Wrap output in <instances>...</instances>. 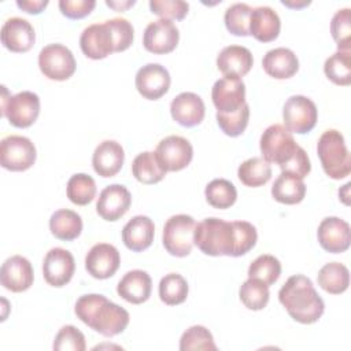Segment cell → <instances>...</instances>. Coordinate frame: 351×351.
<instances>
[{
	"instance_id": "cell-1",
	"label": "cell",
	"mask_w": 351,
	"mask_h": 351,
	"mask_svg": "<svg viewBox=\"0 0 351 351\" xmlns=\"http://www.w3.org/2000/svg\"><path fill=\"white\" fill-rule=\"evenodd\" d=\"M74 313L85 325L106 337L122 333L130 321V315L123 307L100 293L80 296Z\"/></svg>"
},
{
	"instance_id": "cell-2",
	"label": "cell",
	"mask_w": 351,
	"mask_h": 351,
	"mask_svg": "<svg viewBox=\"0 0 351 351\" xmlns=\"http://www.w3.org/2000/svg\"><path fill=\"white\" fill-rule=\"evenodd\" d=\"M278 300L291 318L304 325L317 322L325 310V303L313 281L303 274H295L285 281L278 291Z\"/></svg>"
},
{
	"instance_id": "cell-3",
	"label": "cell",
	"mask_w": 351,
	"mask_h": 351,
	"mask_svg": "<svg viewBox=\"0 0 351 351\" xmlns=\"http://www.w3.org/2000/svg\"><path fill=\"white\" fill-rule=\"evenodd\" d=\"M193 244L210 256H233L234 228L233 222L221 218H204L195 226Z\"/></svg>"
},
{
	"instance_id": "cell-4",
	"label": "cell",
	"mask_w": 351,
	"mask_h": 351,
	"mask_svg": "<svg viewBox=\"0 0 351 351\" xmlns=\"http://www.w3.org/2000/svg\"><path fill=\"white\" fill-rule=\"evenodd\" d=\"M317 154L326 176L341 180L351 171V156L343 134L336 129L325 130L317 143Z\"/></svg>"
},
{
	"instance_id": "cell-5",
	"label": "cell",
	"mask_w": 351,
	"mask_h": 351,
	"mask_svg": "<svg viewBox=\"0 0 351 351\" xmlns=\"http://www.w3.org/2000/svg\"><path fill=\"white\" fill-rule=\"evenodd\" d=\"M1 115L15 128L32 126L40 114V97L30 90H22L11 96L3 85Z\"/></svg>"
},
{
	"instance_id": "cell-6",
	"label": "cell",
	"mask_w": 351,
	"mask_h": 351,
	"mask_svg": "<svg viewBox=\"0 0 351 351\" xmlns=\"http://www.w3.org/2000/svg\"><path fill=\"white\" fill-rule=\"evenodd\" d=\"M299 147L300 145L296 144L291 132L280 123L266 128L259 140L262 158L269 163L278 165L280 167L295 156Z\"/></svg>"
},
{
	"instance_id": "cell-7",
	"label": "cell",
	"mask_w": 351,
	"mask_h": 351,
	"mask_svg": "<svg viewBox=\"0 0 351 351\" xmlns=\"http://www.w3.org/2000/svg\"><path fill=\"white\" fill-rule=\"evenodd\" d=\"M195 219L186 214L171 215L163 226V247L173 256H186L193 247Z\"/></svg>"
},
{
	"instance_id": "cell-8",
	"label": "cell",
	"mask_w": 351,
	"mask_h": 351,
	"mask_svg": "<svg viewBox=\"0 0 351 351\" xmlns=\"http://www.w3.org/2000/svg\"><path fill=\"white\" fill-rule=\"evenodd\" d=\"M282 119L287 130L291 133L304 134L315 126L318 110L311 99L303 95H293L284 103Z\"/></svg>"
},
{
	"instance_id": "cell-9",
	"label": "cell",
	"mask_w": 351,
	"mask_h": 351,
	"mask_svg": "<svg viewBox=\"0 0 351 351\" xmlns=\"http://www.w3.org/2000/svg\"><path fill=\"white\" fill-rule=\"evenodd\" d=\"M36 147L25 136L11 134L0 143V165L10 171H25L36 162Z\"/></svg>"
},
{
	"instance_id": "cell-10",
	"label": "cell",
	"mask_w": 351,
	"mask_h": 351,
	"mask_svg": "<svg viewBox=\"0 0 351 351\" xmlns=\"http://www.w3.org/2000/svg\"><path fill=\"white\" fill-rule=\"evenodd\" d=\"M38 67L47 78L64 81L75 73L77 63L73 52L66 45L48 44L38 53Z\"/></svg>"
},
{
	"instance_id": "cell-11",
	"label": "cell",
	"mask_w": 351,
	"mask_h": 351,
	"mask_svg": "<svg viewBox=\"0 0 351 351\" xmlns=\"http://www.w3.org/2000/svg\"><path fill=\"white\" fill-rule=\"evenodd\" d=\"M155 155L166 171H180L191 163L193 148L185 137L171 134L158 143Z\"/></svg>"
},
{
	"instance_id": "cell-12",
	"label": "cell",
	"mask_w": 351,
	"mask_h": 351,
	"mask_svg": "<svg viewBox=\"0 0 351 351\" xmlns=\"http://www.w3.org/2000/svg\"><path fill=\"white\" fill-rule=\"evenodd\" d=\"M80 47L89 59H104L115 52V41L108 23H92L80 36Z\"/></svg>"
},
{
	"instance_id": "cell-13",
	"label": "cell",
	"mask_w": 351,
	"mask_h": 351,
	"mask_svg": "<svg viewBox=\"0 0 351 351\" xmlns=\"http://www.w3.org/2000/svg\"><path fill=\"white\" fill-rule=\"evenodd\" d=\"M180 40V32L177 26L165 18H159L149 22L144 30L143 45L148 52L163 55L171 52Z\"/></svg>"
},
{
	"instance_id": "cell-14",
	"label": "cell",
	"mask_w": 351,
	"mask_h": 351,
	"mask_svg": "<svg viewBox=\"0 0 351 351\" xmlns=\"http://www.w3.org/2000/svg\"><path fill=\"white\" fill-rule=\"evenodd\" d=\"M75 270L74 256L70 251L55 247L51 248L43 261V276L47 284L60 288L70 282Z\"/></svg>"
},
{
	"instance_id": "cell-15",
	"label": "cell",
	"mask_w": 351,
	"mask_h": 351,
	"mask_svg": "<svg viewBox=\"0 0 351 351\" xmlns=\"http://www.w3.org/2000/svg\"><path fill=\"white\" fill-rule=\"evenodd\" d=\"M136 88L138 93L148 100H158L170 88V74L159 63H147L136 73Z\"/></svg>"
},
{
	"instance_id": "cell-16",
	"label": "cell",
	"mask_w": 351,
	"mask_h": 351,
	"mask_svg": "<svg viewBox=\"0 0 351 351\" xmlns=\"http://www.w3.org/2000/svg\"><path fill=\"white\" fill-rule=\"evenodd\" d=\"M121 263L119 251L108 243L95 244L85 256L86 271L97 280H106L115 274Z\"/></svg>"
},
{
	"instance_id": "cell-17",
	"label": "cell",
	"mask_w": 351,
	"mask_h": 351,
	"mask_svg": "<svg viewBox=\"0 0 351 351\" xmlns=\"http://www.w3.org/2000/svg\"><path fill=\"white\" fill-rule=\"evenodd\" d=\"M211 99L217 112H233L245 103V85L241 78H219L213 85Z\"/></svg>"
},
{
	"instance_id": "cell-18",
	"label": "cell",
	"mask_w": 351,
	"mask_h": 351,
	"mask_svg": "<svg viewBox=\"0 0 351 351\" xmlns=\"http://www.w3.org/2000/svg\"><path fill=\"white\" fill-rule=\"evenodd\" d=\"M132 203V195L125 185L112 184L106 186L96 202V213L104 221H118L123 217Z\"/></svg>"
},
{
	"instance_id": "cell-19",
	"label": "cell",
	"mask_w": 351,
	"mask_h": 351,
	"mask_svg": "<svg viewBox=\"0 0 351 351\" xmlns=\"http://www.w3.org/2000/svg\"><path fill=\"white\" fill-rule=\"evenodd\" d=\"M34 271L27 258L12 255L4 261L0 269V282L11 292H23L33 285Z\"/></svg>"
},
{
	"instance_id": "cell-20",
	"label": "cell",
	"mask_w": 351,
	"mask_h": 351,
	"mask_svg": "<svg viewBox=\"0 0 351 351\" xmlns=\"http://www.w3.org/2000/svg\"><path fill=\"white\" fill-rule=\"evenodd\" d=\"M317 239L325 251L332 254L344 252L350 247V225L339 217H326L318 225Z\"/></svg>"
},
{
	"instance_id": "cell-21",
	"label": "cell",
	"mask_w": 351,
	"mask_h": 351,
	"mask_svg": "<svg viewBox=\"0 0 351 351\" xmlns=\"http://www.w3.org/2000/svg\"><path fill=\"white\" fill-rule=\"evenodd\" d=\"M1 44L11 52H27L36 43L32 23L21 16L8 18L1 26Z\"/></svg>"
},
{
	"instance_id": "cell-22",
	"label": "cell",
	"mask_w": 351,
	"mask_h": 351,
	"mask_svg": "<svg viewBox=\"0 0 351 351\" xmlns=\"http://www.w3.org/2000/svg\"><path fill=\"white\" fill-rule=\"evenodd\" d=\"M171 118L185 128L199 125L206 114L204 101L193 92H182L170 103Z\"/></svg>"
},
{
	"instance_id": "cell-23",
	"label": "cell",
	"mask_w": 351,
	"mask_h": 351,
	"mask_svg": "<svg viewBox=\"0 0 351 351\" xmlns=\"http://www.w3.org/2000/svg\"><path fill=\"white\" fill-rule=\"evenodd\" d=\"M125 152L122 145L115 140L101 141L93 151L92 166L100 177H114L123 165Z\"/></svg>"
},
{
	"instance_id": "cell-24",
	"label": "cell",
	"mask_w": 351,
	"mask_h": 351,
	"mask_svg": "<svg viewBox=\"0 0 351 351\" xmlns=\"http://www.w3.org/2000/svg\"><path fill=\"white\" fill-rule=\"evenodd\" d=\"M252 64V53L243 45L225 47L217 56V67L223 77L241 78L251 70Z\"/></svg>"
},
{
	"instance_id": "cell-25",
	"label": "cell",
	"mask_w": 351,
	"mask_h": 351,
	"mask_svg": "<svg viewBox=\"0 0 351 351\" xmlns=\"http://www.w3.org/2000/svg\"><path fill=\"white\" fill-rule=\"evenodd\" d=\"M155 234V225L147 215H134L122 229V241L133 252L147 250Z\"/></svg>"
},
{
	"instance_id": "cell-26",
	"label": "cell",
	"mask_w": 351,
	"mask_h": 351,
	"mask_svg": "<svg viewBox=\"0 0 351 351\" xmlns=\"http://www.w3.org/2000/svg\"><path fill=\"white\" fill-rule=\"evenodd\" d=\"M152 280L144 270L136 269L125 273L117 285L118 295L129 303L140 304L149 299Z\"/></svg>"
},
{
	"instance_id": "cell-27",
	"label": "cell",
	"mask_w": 351,
	"mask_h": 351,
	"mask_svg": "<svg viewBox=\"0 0 351 351\" xmlns=\"http://www.w3.org/2000/svg\"><path fill=\"white\" fill-rule=\"evenodd\" d=\"M263 70L276 80H287L299 70V60L295 52L285 47H278L266 52L262 59Z\"/></svg>"
},
{
	"instance_id": "cell-28",
	"label": "cell",
	"mask_w": 351,
	"mask_h": 351,
	"mask_svg": "<svg viewBox=\"0 0 351 351\" xmlns=\"http://www.w3.org/2000/svg\"><path fill=\"white\" fill-rule=\"evenodd\" d=\"M281 21L278 14L269 5L252 8L250 18V34L261 43H270L280 34Z\"/></svg>"
},
{
	"instance_id": "cell-29",
	"label": "cell",
	"mask_w": 351,
	"mask_h": 351,
	"mask_svg": "<svg viewBox=\"0 0 351 351\" xmlns=\"http://www.w3.org/2000/svg\"><path fill=\"white\" fill-rule=\"evenodd\" d=\"M51 233L63 241L77 239L82 232V219L80 214L69 208L56 210L49 218Z\"/></svg>"
},
{
	"instance_id": "cell-30",
	"label": "cell",
	"mask_w": 351,
	"mask_h": 351,
	"mask_svg": "<svg viewBox=\"0 0 351 351\" xmlns=\"http://www.w3.org/2000/svg\"><path fill=\"white\" fill-rule=\"evenodd\" d=\"M271 196L282 204H298L306 196V185L303 180L281 171L271 186Z\"/></svg>"
},
{
	"instance_id": "cell-31",
	"label": "cell",
	"mask_w": 351,
	"mask_h": 351,
	"mask_svg": "<svg viewBox=\"0 0 351 351\" xmlns=\"http://www.w3.org/2000/svg\"><path fill=\"white\" fill-rule=\"evenodd\" d=\"M318 285L332 295L343 293L350 285V271L340 262H329L324 265L317 276Z\"/></svg>"
},
{
	"instance_id": "cell-32",
	"label": "cell",
	"mask_w": 351,
	"mask_h": 351,
	"mask_svg": "<svg viewBox=\"0 0 351 351\" xmlns=\"http://www.w3.org/2000/svg\"><path fill=\"white\" fill-rule=\"evenodd\" d=\"M132 173L143 184H156L165 178L167 171L160 165L155 152L144 151L133 159Z\"/></svg>"
},
{
	"instance_id": "cell-33",
	"label": "cell",
	"mask_w": 351,
	"mask_h": 351,
	"mask_svg": "<svg viewBox=\"0 0 351 351\" xmlns=\"http://www.w3.org/2000/svg\"><path fill=\"white\" fill-rule=\"evenodd\" d=\"M237 177L245 186L258 188L271 178V166L263 158L254 156L239 166Z\"/></svg>"
},
{
	"instance_id": "cell-34",
	"label": "cell",
	"mask_w": 351,
	"mask_h": 351,
	"mask_svg": "<svg viewBox=\"0 0 351 351\" xmlns=\"http://www.w3.org/2000/svg\"><path fill=\"white\" fill-rule=\"evenodd\" d=\"M189 287L186 280L178 273H169L159 281V298L165 304L176 306L186 300Z\"/></svg>"
},
{
	"instance_id": "cell-35",
	"label": "cell",
	"mask_w": 351,
	"mask_h": 351,
	"mask_svg": "<svg viewBox=\"0 0 351 351\" xmlns=\"http://www.w3.org/2000/svg\"><path fill=\"white\" fill-rule=\"evenodd\" d=\"M66 195L71 203L77 206H85L90 203L96 196V182L89 174H73L67 181Z\"/></svg>"
},
{
	"instance_id": "cell-36",
	"label": "cell",
	"mask_w": 351,
	"mask_h": 351,
	"mask_svg": "<svg viewBox=\"0 0 351 351\" xmlns=\"http://www.w3.org/2000/svg\"><path fill=\"white\" fill-rule=\"evenodd\" d=\"M325 75L336 85L351 84V51H337L324 63Z\"/></svg>"
},
{
	"instance_id": "cell-37",
	"label": "cell",
	"mask_w": 351,
	"mask_h": 351,
	"mask_svg": "<svg viewBox=\"0 0 351 351\" xmlns=\"http://www.w3.org/2000/svg\"><path fill=\"white\" fill-rule=\"evenodd\" d=\"M204 195L210 206L221 210L229 208L237 199L236 186L225 178H215L210 181L204 189Z\"/></svg>"
},
{
	"instance_id": "cell-38",
	"label": "cell",
	"mask_w": 351,
	"mask_h": 351,
	"mask_svg": "<svg viewBox=\"0 0 351 351\" xmlns=\"http://www.w3.org/2000/svg\"><path fill=\"white\" fill-rule=\"evenodd\" d=\"M281 274L280 261L269 254L259 255L254 259L248 267V278H255L270 287L274 284Z\"/></svg>"
},
{
	"instance_id": "cell-39",
	"label": "cell",
	"mask_w": 351,
	"mask_h": 351,
	"mask_svg": "<svg viewBox=\"0 0 351 351\" xmlns=\"http://www.w3.org/2000/svg\"><path fill=\"white\" fill-rule=\"evenodd\" d=\"M239 296L241 303L247 308L258 311L266 307L270 298V292H269V287L262 281L255 278H248L241 284L239 289Z\"/></svg>"
},
{
	"instance_id": "cell-40",
	"label": "cell",
	"mask_w": 351,
	"mask_h": 351,
	"mask_svg": "<svg viewBox=\"0 0 351 351\" xmlns=\"http://www.w3.org/2000/svg\"><path fill=\"white\" fill-rule=\"evenodd\" d=\"M252 7L247 3H234L226 8L223 21L226 29L234 36H248L250 34V18Z\"/></svg>"
},
{
	"instance_id": "cell-41",
	"label": "cell",
	"mask_w": 351,
	"mask_h": 351,
	"mask_svg": "<svg viewBox=\"0 0 351 351\" xmlns=\"http://www.w3.org/2000/svg\"><path fill=\"white\" fill-rule=\"evenodd\" d=\"M180 350L181 351H191V350L215 351L217 346L214 343V337L211 332L206 326L193 325L182 333L180 339Z\"/></svg>"
},
{
	"instance_id": "cell-42",
	"label": "cell",
	"mask_w": 351,
	"mask_h": 351,
	"mask_svg": "<svg viewBox=\"0 0 351 351\" xmlns=\"http://www.w3.org/2000/svg\"><path fill=\"white\" fill-rule=\"evenodd\" d=\"M248 119H250V106L247 104V101L236 111L233 112H217V122L219 129L230 137H237L240 136L247 125H248Z\"/></svg>"
},
{
	"instance_id": "cell-43",
	"label": "cell",
	"mask_w": 351,
	"mask_h": 351,
	"mask_svg": "<svg viewBox=\"0 0 351 351\" xmlns=\"http://www.w3.org/2000/svg\"><path fill=\"white\" fill-rule=\"evenodd\" d=\"M330 33L336 41L337 51L351 49V10L341 8L335 12L330 21Z\"/></svg>"
},
{
	"instance_id": "cell-44",
	"label": "cell",
	"mask_w": 351,
	"mask_h": 351,
	"mask_svg": "<svg viewBox=\"0 0 351 351\" xmlns=\"http://www.w3.org/2000/svg\"><path fill=\"white\" fill-rule=\"evenodd\" d=\"M52 348L55 351H85V336L74 325H64L56 333Z\"/></svg>"
},
{
	"instance_id": "cell-45",
	"label": "cell",
	"mask_w": 351,
	"mask_h": 351,
	"mask_svg": "<svg viewBox=\"0 0 351 351\" xmlns=\"http://www.w3.org/2000/svg\"><path fill=\"white\" fill-rule=\"evenodd\" d=\"M234 228V254L233 256H241L251 251L258 240L256 229L247 221H232Z\"/></svg>"
},
{
	"instance_id": "cell-46",
	"label": "cell",
	"mask_w": 351,
	"mask_h": 351,
	"mask_svg": "<svg viewBox=\"0 0 351 351\" xmlns=\"http://www.w3.org/2000/svg\"><path fill=\"white\" fill-rule=\"evenodd\" d=\"M151 12L165 19H184L188 14L189 4L184 0H151Z\"/></svg>"
},
{
	"instance_id": "cell-47",
	"label": "cell",
	"mask_w": 351,
	"mask_h": 351,
	"mask_svg": "<svg viewBox=\"0 0 351 351\" xmlns=\"http://www.w3.org/2000/svg\"><path fill=\"white\" fill-rule=\"evenodd\" d=\"M112 32L115 41V52H122L128 49L133 43L134 30L132 23L125 18H112L106 21Z\"/></svg>"
},
{
	"instance_id": "cell-48",
	"label": "cell",
	"mask_w": 351,
	"mask_h": 351,
	"mask_svg": "<svg viewBox=\"0 0 351 351\" xmlns=\"http://www.w3.org/2000/svg\"><path fill=\"white\" fill-rule=\"evenodd\" d=\"M95 0H60L59 10L60 12L70 19H81L92 12L95 8Z\"/></svg>"
},
{
	"instance_id": "cell-49",
	"label": "cell",
	"mask_w": 351,
	"mask_h": 351,
	"mask_svg": "<svg viewBox=\"0 0 351 351\" xmlns=\"http://www.w3.org/2000/svg\"><path fill=\"white\" fill-rule=\"evenodd\" d=\"M280 169L282 173H288V174H292L295 177L303 180L311 170L308 155L306 154V151L302 147H299L295 156L289 162L282 165Z\"/></svg>"
},
{
	"instance_id": "cell-50",
	"label": "cell",
	"mask_w": 351,
	"mask_h": 351,
	"mask_svg": "<svg viewBox=\"0 0 351 351\" xmlns=\"http://www.w3.org/2000/svg\"><path fill=\"white\" fill-rule=\"evenodd\" d=\"M16 5L25 12L40 14L48 5V0H16Z\"/></svg>"
},
{
	"instance_id": "cell-51",
	"label": "cell",
	"mask_w": 351,
	"mask_h": 351,
	"mask_svg": "<svg viewBox=\"0 0 351 351\" xmlns=\"http://www.w3.org/2000/svg\"><path fill=\"white\" fill-rule=\"evenodd\" d=\"M136 1L134 0H128V1H110V0H106V4L111 8H114L115 11H125L126 8L132 7Z\"/></svg>"
},
{
	"instance_id": "cell-52",
	"label": "cell",
	"mask_w": 351,
	"mask_h": 351,
	"mask_svg": "<svg viewBox=\"0 0 351 351\" xmlns=\"http://www.w3.org/2000/svg\"><path fill=\"white\" fill-rule=\"evenodd\" d=\"M284 5L289 7V8H302L308 5L311 1L310 0H302V1H293V0H282L281 1Z\"/></svg>"
}]
</instances>
